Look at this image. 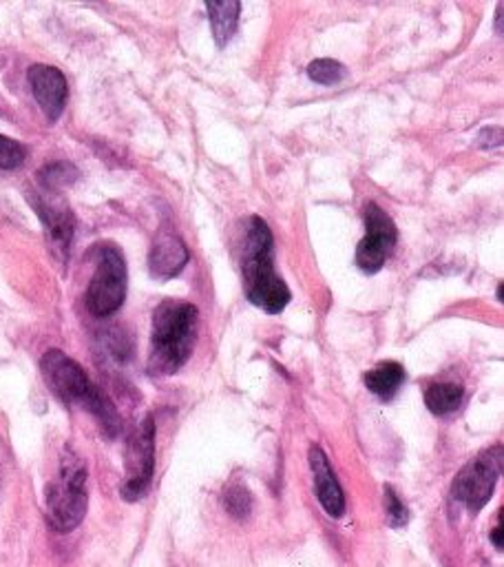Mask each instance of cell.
Instances as JSON below:
<instances>
[{"mask_svg": "<svg viewBox=\"0 0 504 567\" xmlns=\"http://www.w3.org/2000/svg\"><path fill=\"white\" fill-rule=\"evenodd\" d=\"M40 371L49 390L60 401H64L66 406L78 403L85 410H89L98 419L107 437L113 439L120 433L122 419L115 406L109 401L107 395L100 393V388L91 384V379L78 362L71 360L62 350H47L40 360Z\"/></svg>", "mask_w": 504, "mask_h": 567, "instance_id": "6da1fadb", "label": "cell"}, {"mask_svg": "<svg viewBox=\"0 0 504 567\" xmlns=\"http://www.w3.org/2000/svg\"><path fill=\"white\" fill-rule=\"evenodd\" d=\"M197 309L188 302L164 300L153 313L149 375L177 373L190 358L197 335Z\"/></svg>", "mask_w": 504, "mask_h": 567, "instance_id": "7a4b0ae2", "label": "cell"}, {"mask_svg": "<svg viewBox=\"0 0 504 567\" xmlns=\"http://www.w3.org/2000/svg\"><path fill=\"white\" fill-rule=\"evenodd\" d=\"M272 233L261 218H250L244 244V289L248 300L270 315L291 302V289L274 273Z\"/></svg>", "mask_w": 504, "mask_h": 567, "instance_id": "3957f363", "label": "cell"}, {"mask_svg": "<svg viewBox=\"0 0 504 567\" xmlns=\"http://www.w3.org/2000/svg\"><path fill=\"white\" fill-rule=\"evenodd\" d=\"M45 502L47 519L56 532H71L83 523L89 506L87 466L71 448H64L60 457L58 476L47 485Z\"/></svg>", "mask_w": 504, "mask_h": 567, "instance_id": "277c9868", "label": "cell"}, {"mask_svg": "<svg viewBox=\"0 0 504 567\" xmlns=\"http://www.w3.org/2000/svg\"><path fill=\"white\" fill-rule=\"evenodd\" d=\"M126 298V262L115 244L98 246V266L87 291V306L96 317H109Z\"/></svg>", "mask_w": 504, "mask_h": 567, "instance_id": "5b68a950", "label": "cell"}, {"mask_svg": "<svg viewBox=\"0 0 504 567\" xmlns=\"http://www.w3.org/2000/svg\"><path fill=\"white\" fill-rule=\"evenodd\" d=\"M126 479L120 487L124 502H139L149 492L156 470V421L151 414L144 417L126 444L124 455Z\"/></svg>", "mask_w": 504, "mask_h": 567, "instance_id": "8992f818", "label": "cell"}, {"mask_svg": "<svg viewBox=\"0 0 504 567\" xmlns=\"http://www.w3.org/2000/svg\"><path fill=\"white\" fill-rule=\"evenodd\" d=\"M500 470H502V448L500 446L478 455L454 479V485H452L454 502L463 504L474 515L480 512L493 496Z\"/></svg>", "mask_w": 504, "mask_h": 567, "instance_id": "52a82bcc", "label": "cell"}, {"mask_svg": "<svg viewBox=\"0 0 504 567\" xmlns=\"http://www.w3.org/2000/svg\"><path fill=\"white\" fill-rule=\"evenodd\" d=\"M29 202L47 229V238L53 251L64 260L71 240H74V229H76L74 210H71V206L62 195H58V191H47V189L40 193H29Z\"/></svg>", "mask_w": 504, "mask_h": 567, "instance_id": "ba28073f", "label": "cell"}, {"mask_svg": "<svg viewBox=\"0 0 504 567\" xmlns=\"http://www.w3.org/2000/svg\"><path fill=\"white\" fill-rule=\"evenodd\" d=\"M27 79L38 107L42 109L47 120L56 122L62 116L69 96L66 79L62 76V71L49 64H34Z\"/></svg>", "mask_w": 504, "mask_h": 567, "instance_id": "9c48e42d", "label": "cell"}, {"mask_svg": "<svg viewBox=\"0 0 504 567\" xmlns=\"http://www.w3.org/2000/svg\"><path fill=\"white\" fill-rule=\"evenodd\" d=\"M190 253L182 238L173 231H160L153 240L151 253H149V270L156 279H171L182 273V268L188 264Z\"/></svg>", "mask_w": 504, "mask_h": 567, "instance_id": "30bf717a", "label": "cell"}, {"mask_svg": "<svg viewBox=\"0 0 504 567\" xmlns=\"http://www.w3.org/2000/svg\"><path fill=\"white\" fill-rule=\"evenodd\" d=\"M310 468H312V474H315V490H317V496H319L323 510L332 519L343 517V512H345L343 490L336 481V474H334L325 453L319 446L310 448Z\"/></svg>", "mask_w": 504, "mask_h": 567, "instance_id": "8fae6325", "label": "cell"}, {"mask_svg": "<svg viewBox=\"0 0 504 567\" xmlns=\"http://www.w3.org/2000/svg\"><path fill=\"white\" fill-rule=\"evenodd\" d=\"M206 10H208L214 43H218V47H226L237 32L242 5L237 0H224V3H206Z\"/></svg>", "mask_w": 504, "mask_h": 567, "instance_id": "7c38bea8", "label": "cell"}, {"mask_svg": "<svg viewBox=\"0 0 504 567\" xmlns=\"http://www.w3.org/2000/svg\"><path fill=\"white\" fill-rule=\"evenodd\" d=\"M405 382V369L398 362H383L370 373H366V386L372 395H377L383 401H390L396 390Z\"/></svg>", "mask_w": 504, "mask_h": 567, "instance_id": "4fadbf2b", "label": "cell"}, {"mask_svg": "<svg viewBox=\"0 0 504 567\" xmlns=\"http://www.w3.org/2000/svg\"><path fill=\"white\" fill-rule=\"evenodd\" d=\"M392 249H394V242H390L388 238L368 233L361 242H358L356 264L364 273H379Z\"/></svg>", "mask_w": 504, "mask_h": 567, "instance_id": "5bb4252c", "label": "cell"}, {"mask_svg": "<svg viewBox=\"0 0 504 567\" xmlns=\"http://www.w3.org/2000/svg\"><path fill=\"white\" fill-rule=\"evenodd\" d=\"M463 386L458 384H431L425 390V403L434 414H450L463 403Z\"/></svg>", "mask_w": 504, "mask_h": 567, "instance_id": "9a60e30c", "label": "cell"}, {"mask_svg": "<svg viewBox=\"0 0 504 567\" xmlns=\"http://www.w3.org/2000/svg\"><path fill=\"white\" fill-rule=\"evenodd\" d=\"M366 227H368V233H372V236L388 238V240L394 242V244H396V240H398V231H396L394 220L388 216V213H385L379 204H374V202H370V204L366 206Z\"/></svg>", "mask_w": 504, "mask_h": 567, "instance_id": "2e32d148", "label": "cell"}, {"mask_svg": "<svg viewBox=\"0 0 504 567\" xmlns=\"http://www.w3.org/2000/svg\"><path fill=\"white\" fill-rule=\"evenodd\" d=\"M224 508L231 517L235 519H246L253 510V496L248 492V487L239 485V483H231L224 490Z\"/></svg>", "mask_w": 504, "mask_h": 567, "instance_id": "e0dca14e", "label": "cell"}, {"mask_svg": "<svg viewBox=\"0 0 504 567\" xmlns=\"http://www.w3.org/2000/svg\"><path fill=\"white\" fill-rule=\"evenodd\" d=\"M308 76H310V81L330 87V85H336L343 81L345 67L332 58H321L308 67Z\"/></svg>", "mask_w": 504, "mask_h": 567, "instance_id": "ac0fdd59", "label": "cell"}, {"mask_svg": "<svg viewBox=\"0 0 504 567\" xmlns=\"http://www.w3.org/2000/svg\"><path fill=\"white\" fill-rule=\"evenodd\" d=\"M78 171L66 165V162H56V165H49L40 171V184L47 189V191H58L60 186L64 184H71L76 180Z\"/></svg>", "mask_w": 504, "mask_h": 567, "instance_id": "d6986e66", "label": "cell"}, {"mask_svg": "<svg viewBox=\"0 0 504 567\" xmlns=\"http://www.w3.org/2000/svg\"><path fill=\"white\" fill-rule=\"evenodd\" d=\"M27 152L21 145V142L8 137V135H0V169L12 171L25 165Z\"/></svg>", "mask_w": 504, "mask_h": 567, "instance_id": "ffe728a7", "label": "cell"}, {"mask_svg": "<svg viewBox=\"0 0 504 567\" xmlns=\"http://www.w3.org/2000/svg\"><path fill=\"white\" fill-rule=\"evenodd\" d=\"M385 508H388V519H390L392 528H403L409 521V512L392 485H385Z\"/></svg>", "mask_w": 504, "mask_h": 567, "instance_id": "44dd1931", "label": "cell"}, {"mask_svg": "<svg viewBox=\"0 0 504 567\" xmlns=\"http://www.w3.org/2000/svg\"><path fill=\"white\" fill-rule=\"evenodd\" d=\"M491 541L495 543V547L500 550L502 547V523H497V528H495V532L491 534Z\"/></svg>", "mask_w": 504, "mask_h": 567, "instance_id": "7402d4cb", "label": "cell"}, {"mask_svg": "<svg viewBox=\"0 0 504 567\" xmlns=\"http://www.w3.org/2000/svg\"><path fill=\"white\" fill-rule=\"evenodd\" d=\"M495 32L502 34V5H497V16H495Z\"/></svg>", "mask_w": 504, "mask_h": 567, "instance_id": "603a6c76", "label": "cell"}]
</instances>
